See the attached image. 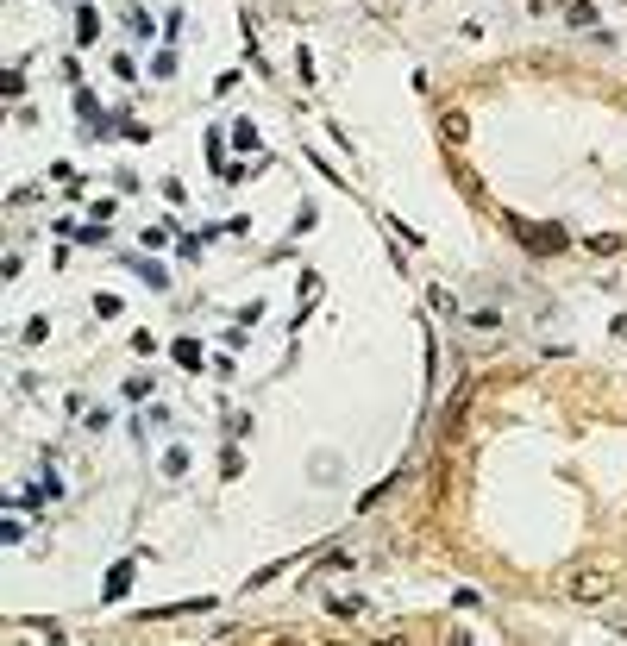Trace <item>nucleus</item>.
<instances>
[{"label":"nucleus","instance_id":"1","mask_svg":"<svg viewBox=\"0 0 627 646\" xmlns=\"http://www.w3.org/2000/svg\"><path fill=\"white\" fill-rule=\"evenodd\" d=\"M565 590H571V603H609L615 578L602 565H584V571H571V578H565Z\"/></svg>","mask_w":627,"mask_h":646},{"label":"nucleus","instance_id":"2","mask_svg":"<svg viewBox=\"0 0 627 646\" xmlns=\"http://www.w3.org/2000/svg\"><path fill=\"white\" fill-rule=\"evenodd\" d=\"M439 138H446V145H464V138H471V113L446 107V113H439Z\"/></svg>","mask_w":627,"mask_h":646},{"label":"nucleus","instance_id":"3","mask_svg":"<svg viewBox=\"0 0 627 646\" xmlns=\"http://www.w3.org/2000/svg\"><path fill=\"white\" fill-rule=\"evenodd\" d=\"M164 471H170V477H182V471H189V452H182V446H176V452H164Z\"/></svg>","mask_w":627,"mask_h":646}]
</instances>
